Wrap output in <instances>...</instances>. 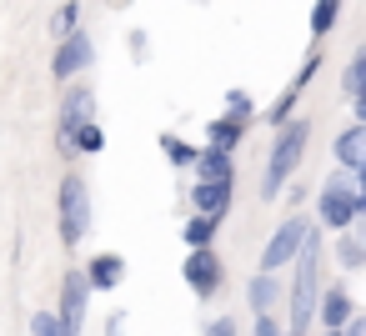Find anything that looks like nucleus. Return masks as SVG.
Listing matches in <instances>:
<instances>
[{"label":"nucleus","instance_id":"9","mask_svg":"<svg viewBox=\"0 0 366 336\" xmlns=\"http://www.w3.org/2000/svg\"><path fill=\"white\" fill-rule=\"evenodd\" d=\"M181 276H186V286H191L201 301L216 296V291H221V261H216V251H211V246H206V251H191Z\"/></svg>","mask_w":366,"mask_h":336},{"label":"nucleus","instance_id":"12","mask_svg":"<svg viewBox=\"0 0 366 336\" xmlns=\"http://www.w3.org/2000/svg\"><path fill=\"white\" fill-rule=\"evenodd\" d=\"M191 206H196V216H226V206H231V181H196V186H191Z\"/></svg>","mask_w":366,"mask_h":336},{"label":"nucleus","instance_id":"28","mask_svg":"<svg viewBox=\"0 0 366 336\" xmlns=\"http://www.w3.org/2000/svg\"><path fill=\"white\" fill-rule=\"evenodd\" d=\"M131 51H136V61H146V51H151L146 46V31H131Z\"/></svg>","mask_w":366,"mask_h":336},{"label":"nucleus","instance_id":"15","mask_svg":"<svg viewBox=\"0 0 366 336\" xmlns=\"http://www.w3.org/2000/svg\"><path fill=\"white\" fill-rule=\"evenodd\" d=\"M46 31L56 36V41H66V36H76L81 31V0H66L61 11H51V21H46Z\"/></svg>","mask_w":366,"mask_h":336},{"label":"nucleus","instance_id":"4","mask_svg":"<svg viewBox=\"0 0 366 336\" xmlns=\"http://www.w3.org/2000/svg\"><path fill=\"white\" fill-rule=\"evenodd\" d=\"M91 231V191L81 176H66L61 181V241L66 246H81Z\"/></svg>","mask_w":366,"mask_h":336},{"label":"nucleus","instance_id":"25","mask_svg":"<svg viewBox=\"0 0 366 336\" xmlns=\"http://www.w3.org/2000/svg\"><path fill=\"white\" fill-rule=\"evenodd\" d=\"M31 336H61L56 311H36V316H31Z\"/></svg>","mask_w":366,"mask_h":336},{"label":"nucleus","instance_id":"24","mask_svg":"<svg viewBox=\"0 0 366 336\" xmlns=\"http://www.w3.org/2000/svg\"><path fill=\"white\" fill-rule=\"evenodd\" d=\"M226 116L246 126V121L256 116V106H251V96H246V91H226Z\"/></svg>","mask_w":366,"mask_h":336},{"label":"nucleus","instance_id":"7","mask_svg":"<svg viewBox=\"0 0 366 336\" xmlns=\"http://www.w3.org/2000/svg\"><path fill=\"white\" fill-rule=\"evenodd\" d=\"M86 306H91V286H86V271H66L61 281V336H81L86 331Z\"/></svg>","mask_w":366,"mask_h":336},{"label":"nucleus","instance_id":"17","mask_svg":"<svg viewBox=\"0 0 366 336\" xmlns=\"http://www.w3.org/2000/svg\"><path fill=\"white\" fill-rule=\"evenodd\" d=\"M216 221H221V216H191V221H186V231H181V236H186V246H191V251H206V246H211V236H216Z\"/></svg>","mask_w":366,"mask_h":336},{"label":"nucleus","instance_id":"30","mask_svg":"<svg viewBox=\"0 0 366 336\" xmlns=\"http://www.w3.org/2000/svg\"><path fill=\"white\" fill-rule=\"evenodd\" d=\"M326 336H341V331H326Z\"/></svg>","mask_w":366,"mask_h":336},{"label":"nucleus","instance_id":"23","mask_svg":"<svg viewBox=\"0 0 366 336\" xmlns=\"http://www.w3.org/2000/svg\"><path fill=\"white\" fill-rule=\"evenodd\" d=\"M336 261H341L346 271H356V266L366 261V251H361V236H341V241H336Z\"/></svg>","mask_w":366,"mask_h":336},{"label":"nucleus","instance_id":"11","mask_svg":"<svg viewBox=\"0 0 366 336\" xmlns=\"http://www.w3.org/2000/svg\"><path fill=\"white\" fill-rule=\"evenodd\" d=\"M336 161H341L346 176L366 166V126H361V121H351V126L336 136Z\"/></svg>","mask_w":366,"mask_h":336},{"label":"nucleus","instance_id":"13","mask_svg":"<svg viewBox=\"0 0 366 336\" xmlns=\"http://www.w3.org/2000/svg\"><path fill=\"white\" fill-rule=\"evenodd\" d=\"M121 276H126V261H121L116 251H101V256L86 266V286H91V291H111V286H121Z\"/></svg>","mask_w":366,"mask_h":336},{"label":"nucleus","instance_id":"19","mask_svg":"<svg viewBox=\"0 0 366 336\" xmlns=\"http://www.w3.org/2000/svg\"><path fill=\"white\" fill-rule=\"evenodd\" d=\"M246 296H251V306H256V311H266V306H271V301H276V296H281V281H276V276H266V271H261V276H256V281H251V291H246Z\"/></svg>","mask_w":366,"mask_h":336},{"label":"nucleus","instance_id":"2","mask_svg":"<svg viewBox=\"0 0 366 336\" xmlns=\"http://www.w3.org/2000/svg\"><path fill=\"white\" fill-rule=\"evenodd\" d=\"M306 136H311V126H306V121H291V126H281V131H276V146H271V161H266V181H261L266 201H271V196L286 186V176L301 166Z\"/></svg>","mask_w":366,"mask_h":336},{"label":"nucleus","instance_id":"29","mask_svg":"<svg viewBox=\"0 0 366 336\" xmlns=\"http://www.w3.org/2000/svg\"><path fill=\"white\" fill-rule=\"evenodd\" d=\"M341 336H366V321H361V316H351V321L341 326Z\"/></svg>","mask_w":366,"mask_h":336},{"label":"nucleus","instance_id":"27","mask_svg":"<svg viewBox=\"0 0 366 336\" xmlns=\"http://www.w3.org/2000/svg\"><path fill=\"white\" fill-rule=\"evenodd\" d=\"M206 336H236V321H231V316H216V321L206 326Z\"/></svg>","mask_w":366,"mask_h":336},{"label":"nucleus","instance_id":"10","mask_svg":"<svg viewBox=\"0 0 366 336\" xmlns=\"http://www.w3.org/2000/svg\"><path fill=\"white\" fill-rule=\"evenodd\" d=\"M351 316H356V301L346 296V286H326V291L316 296V311H311V321H321L326 331H341Z\"/></svg>","mask_w":366,"mask_h":336},{"label":"nucleus","instance_id":"18","mask_svg":"<svg viewBox=\"0 0 366 336\" xmlns=\"http://www.w3.org/2000/svg\"><path fill=\"white\" fill-rule=\"evenodd\" d=\"M161 156H166L171 166H191V161H196V146H186V141L171 136V131H161Z\"/></svg>","mask_w":366,"mask_h":336},{"label":"nucleus","instance_id":"14","mask_svg":"<svg viewBox=\"0 0 366 336\" xmlns=\"http://www.w3.org/2000/svg\"><path fill=\"white\" fill-rule=\"evenodd\" d=\"M191 166H196V181H231V156L226 151H211L206 146V151H196Z\"/></svg>","mask_w":366,"mask_h":336},{"label":"nucleus","instance_id":"26","mask_svg":"<svg viewBox=\"0 0 366 336\" xmlns=\"http://www.w3.org/2000/svg\"><path fill=\"white\" fill-rule=\"evenodd\" d=\"M251 336H281V321H276V316H266V311H256V326H251Z\"/></svg>","mask_w":366,"mask_h":336},{"label":"nucleus","instance_id":"22","mask_svg":"<svg viewBox=\"0 0 366 336\" xmlns=\"http://www.w3.org/2000/svg\"><path fill=\"white\" fill-rule=\"evenodd\" d=\"M341 86H346V96H351V101H361V86H366V51H356V56H351V66H346V81H341Z\"/></svg>","mask_w":366,"mask_h":336},{"label":"nucleus","instance_id":"6","mask_svg":"<svg viewBox=\"0 0 366 336\" xmlns=\"http://www.w3.org/2000/svg\"><path fill=\"white\" fill-rule=\"evenodd\" d=\"M306 231H311V221H306V216L281 221V226H276V236H271V241H266V251H261V271L271 276V271L291 266V261H296V251H301V241H306Z\"/></svg>","mask_w":366,"mask_h":336},{"label":"nucleus","instance_id":"8","mask_svg":"<svg viewBox=\"0 0 366 336\" xmlns=\"http://www.w3.org/2000/svg\"><path fill=\"white\" fill-rule=\"evenodd\" d=\"M91 61H96V46H91L86 31H76V36H66V41L56 46V56H51V76H56V81H71V76H81Z\"/></svg>","mask_w":366,"mask_h":336},{"label":"nucleus","instance_id":"5","mask_svg":"<svg viewBox=\"0 0 366 336\" xmlns=\"http://www.w3.org/2000/svg\"><path fill=\"white\" fill-rule=\"evenodd\" d=\"M91 121H96V91H91V86H71V91H66V101H61L56 146H61L66 156H76V151H71V136H76L81 126H91Z\"/></svg>","mask_w":366,"mask_h":336},{"label":"nucleus","instance_id":"16","mask_svg":"<svg viewBox=\"0 0 366 336\" xmlns=\"http://www.w3.org/2000/svg\"><path fill=\"white\" fill-rule=\"evenodd\" d=\"M241 131H246V126H241V121H231V116L211 121V151H226V156H231V151H236V141H241Z\"/></svg>","mask_w":366,"mask_h":336},{"label":"nucleus","instance_id":"21","mask_svg":"<svg viewBox=\"0 0 366 336\" xmlns=\"http://www.w3.org/2000/svg\"><path fill=\"white\" fill-rule=\"evenodd\" d=\"M336 11H341V0H316L311 6V36H326L336 26Z\"/></svg>","mask_w":366,"mask_h":336},{"label":"nucleus","instance_id":"1","mask_svg":"<svg viewBox=\"0 0 366 336\" xmlns=\"http://www.w3.org/2000/svg\"><path fill=\"white\" fill-rule=\"evenodd\" d=\"M316 276H321V236L306 231V241L296 251V281H291V321H286L291 336H301L311 326V311H316V296H321Z\"/></svg>","mask_w":366,"mask_h":336},{"label":"nucleus","instance_id":"20","mask_svg":"<svg viewBox=\"0 0 366 336\" xmlns=\"http://www.w3.org/2000/svg\"><path fill=\"white\" fill-rule=\"evenodd\" d=\"M101 146H106V131H101L96 121H91V126H81V131L71 136V151H81V156H96Z\"/></svg>","mask_w":366,"mask_h":336},{"label":"nucleus","instance_id":"3","mask_svg":"<svg viewBox=\"0 0 366 336\" xmlns=\"http://www.w3.org/2000/svg\"><path fill=\"white\" fill-rule=\"evenodd\" d=\"M356 216H366V191L341 171V176H331L326 191H321V221H326L331 231H346Z\"/></svg>","mask_w":366,"mask_h":336}]
</instances>
